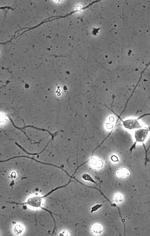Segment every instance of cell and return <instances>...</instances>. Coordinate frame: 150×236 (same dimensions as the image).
<instances>
[{"label": "cell", "mask_w": 150, "mask_h": 236, "mask_svg": "<svg viewBox=\"0 0 150 236\" xmlns=\"http://www.w3.org/2000/svg\"><path fill=\"white\" fill-rule=\"evenodd\" d=\"M23 209H24V210H26V209H27V206H26V205H25V206L23 205Z\"/></svg>", "instance_id": "obj_11"}, {"label": "cell", "mask_w": 150, "mask_h": 236, "mask_svg": "<svg viewBox=\"0 0 150 236\" xmlns=\"http://www.w3.org/2000/svg\"><path fill=\"white\" fill-rule=\"evenodd\" d=\"M123 125L125 128L129 129L141 128L140 125L137 119L129 120L123 121Z\"/></svg>", "instance_id": "obj_3"}, {"label": "cell", "mask_w": 150, "mask_h": 236, "mask_svg": "<svg viewBox=\"0 0 150 236\" xmlns=\"http://www.w3.org/2000/svg\"><path fill=\"white\" fill-rule=\"evenodd\" d=\"M27 157V158H30V159H33V160H35V161H36V162H38V163H41L44 164H45V165H51V166H54V167H57V168H61V169H62L63 170V171H65V172H66V173H67V172H66V171L65 170H64V169H63V168H60V167H58V166H55V165H53V164H49V163H42V162H39V161H37V160H36V159H35L34 158H32V157H27V156H18V157H12V158H9V159H8V160H5V161H3V162H7V161H9V160H11V159H14V158H17V157Z\"/></svg>", "instance_id": "obj_5"}, {"label": "cell", "mask_w": 150, "mask_h": 236, "mask_svg": "<svg viewBox=\"0 0 150 236\" xmlns=\"http://www.w3.org/2000/svg\"><path fill=\"white\" fill-rule=\"evenodd\" d=\"M14 127H15L16 128L20 130L23 129L25 128H26L27 127H32L38 130H43V131H47L48 132H49V134H50V135H51V136H52V141L53 140V139H54V136H56L54 135L56 134L58 132H56V133H54V134H52V133H50V132H49V131H48V130H47L37 128V127H35L32 126H27L24 127H23V128H19L18 127H17L15 125L14 126Z\"/></svg>", "instance_id": "obj_6"}, {"label": "cell", "mask_w": 150, "mask_h": 236, "mask_svg": "<svg viewBox=\"0 0 150 236\" xmlns=\"http://www.w3.org/2000/svg\"><path fill=\"white\" fill-rule=\"evenodd\" d=\"M149 131L148 129H142L136 131L135 137L136 141L138 142H143L148 135Z\"/></svg>", "instance_id": "obj_2"}, {"label": "cell", "mask_w": 150, "mask_h": 236, "mask_svg": "<svg viewBox=\"0 0 150 236\" xmlns=\"http://www.w3.org/2000/svg\"><path fill=\"white\" fill-rule=\"evenodd\" d=\"M102 206V204H97V205H95V206H94L92 208L91 211V213H93L94 211H95L96 210H98L99 209V208H100Z\"/></svg>", "instance_id": "obj_9"}, {"label": "cell", "mask_w": 150, "mask_h": 236, "mask_svg": "<svg viewBox=\"0 0 150 236\" xmlns=\"http://www.w3.org/2000/svg\"><path fill=\"white\" fill-rule=\"evenodd\" d=\"M101 160H98L97 159H91V163L92 164L94 165L95 166H98L97 165H99V164L101 165L102 164Z\"/></svg>", "instance_id": "obj_8"}, {"label": "cell", "mask_w": 150, "mask_h": 236, "mask_svg": "<svg viewBox=\"0 0 150 236\" xmlns=\"http://www.w3.org/2000/svg\"><path fill=\"white\" fill-rule=\"evenodd\" d=\"M111 159L113 162H117L118 161V158L115 155H113L111 157Z\"/></svg>", "instance_id": "obj_10"}, {"label": "cell", "mask_w": 150, "mask_h": 236, "mask_svg": "<svg viewBox=\"0 0 150 236\" xmlns=\"http://www.w3.org/2000/svg\"><path fill=\"white\" fill-rule=\"evenodd\" d=\"M129 173L128 170L126 168H123L120 169L117 171L116 175L118 177H121L128 176Z\"/></svg>", "instance_id": "obj_4"}, {"label": "cell", "mask_w": 150, "mask_h": 236, "mask_svg": "<svg viewBox=\"0 0 150 236\" xmlns=\"http://www.w3.org/2000/svg\"><path fill=\"white\" fill-rule=\"evenodd\" d=\"M82 178H83V179L85 180L94 183L95 184H97V183L94 181V180L92 177H91V176L89 175L88 174H84L82 176Z\"/></svg>", "instance_id": "obj_7"}, {"label": "cell", "mask_w": 150, "mask_h": 236, "mask_svg": "<svg viewBox=\"0 0 150 236\" xmlns=\"http://www.w3.org/2000/svg\"><path fill=\"white\" fill-rule=\"evenodd\" d=\"M71 180H70V181L69 182L66 184L65 185L63 186H62L56 188L55 189L53 190L50 191V192L48 193L46 195H44L43 196L40 197V196H35L34 197H33L31 198H29V199L28 200L27 202H24L23 203H16L15 202H12V204H21V205H23V204H28L33 207H41V201H42V199L44 198V197H46L48 196V195H49L51 194L53 192L57 190V189H59L65 187L66 186H67L69 184V183H70L71 182Z\"/></svg>", "instance_id": "obj_1"}]
</instances>
